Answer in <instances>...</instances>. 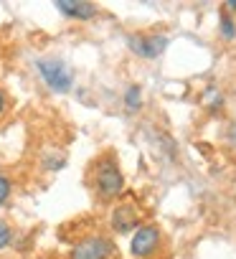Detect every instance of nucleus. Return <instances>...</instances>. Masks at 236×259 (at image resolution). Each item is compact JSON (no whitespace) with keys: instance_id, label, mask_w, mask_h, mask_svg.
I'll return each mask as SVG.
<instances>
[{"instance_id":"15","label":"nucleus","mask_w":236,"mask_h":259,"mask_svg":"<svg viewBox=\"0 0 236 259\" xmlns=\"http://www.w3.org/2000/svg\"><path fill=\"white\" fill-rule=\"evenodd\" d=\"M223 13H236V0H226V3H223Z\"/></svg>"},{"instance_id":"5","label":"nucleus","mask_w":236,"mask_h":259,"mask_svg":"<svg viewBox=\"0 0 236 259\" xmlns=\"http://www.w3.org/2000/svg\"><path fill=\"white\" fill-rule=\"evenodd\" d=\"M170 46V38L165 33H130L127 36V49L145 59V61H153V59H160Z\"/></svg>"},{"instance_id":"9","label":"nucleus","mask_w":236,"mask_h":259,"mask_svg":"<svg viewBox=\"0 0 236 259\" xmlns=\"http://www.w3.org/2000/svg\"><path fill=\"white\" fill-rule=\"evenodd\" d=\"M223 92L218 89V87H206L203 89V107L211 112V114H216V112H221L223 109Z\"/></svg>"},{"instance_id":"10","label":"nucleus","mask_w":236,"mask_h":259,"mask_svg":"<svg viewBox=\"0 0 236 259\" xmlns=\"http://www.w3.org/2000/svg\"><path fill=\"white\" fill-rule=\"evenodd\" d=\"M218 38L223 44L236 41V18L233 16H228V13H221L218 16Z\"/></svg>"},{"instance_id":"12","label":"nucleus","mask_w":236,"mask_h":259,"mask_svg":"<svg viewBox=\"0 0 236 259\" xmlns=\"http://www.w3.org/2000/svg\"><path fill=\"white\" fill-rule=\"evenodd\" d=\"M11 196H13V181H11V176L0 173V208L11 201Z\"/></svg>"},{"instance_id":"6","label":"nucleus","mask_w":236,"mask_h":259,"mask_svg":"<svg viewBox=\"0 0 236 259\" xmlns=\"http://www.w3.org/2000/svg\"><path fill=\"white\" fill-rule=\"evenodd\" d=\"M140 216L143 213H140V208L135 203H130V201L117 203L109 211V229L114 234H132L140 226Z\"/></svg>"},{"instance_id":"8","label":"nucleus","mask_w":236,"mask_h":259,"mask_svg":"<svg viewBox=\"0 0 236 259\" xmlns=\"http://www.w3.org/2000/svg\"><path fill=\"white\" fill-rule=\"evenodd\" d=\"M122 102H125V112H127V114H135V112H140V109H143V87H137V84H130V87L125 89V97H122Z\"/></svg>"},{"instance_id":"13","label":"nucleus","mask_w":236,"mask_h":259,"mask_svg":"<svg viewBox=\"0 0 236 259\" xmlns=\"http://www.w3.org/2000/svg\"><path fill=\"white\" fill-rule=\"evenodd\" d=\"M13 241H16V234H13L11 224H6V221H0V251H3L6 246H11Z\"/></svg>"},{"instance_id":"4","label":"nucleus","mask_w":236,"mask_h":259,"mask_svg":"<svg viewBox=\"0 0 236 259\" xmlns=\"http://www.w3.org/2000/svg\"><path fill=\"white\" fill-rule=\"evenodd\" d=\"M69 259H117V244L107 234H89L71 246Z\"/></svg>"},{"instance_id":"1","label":"nucleus","mask_w":236,"mask_h":259,"mask_svg":"<svg viewBox=\"0 0 236 259\" xmlns=\"http://www.w3.org/2000/svg\"><path fill=\"white\" fill-rule=\"evenodd\" d=\"M89 183L94 191V198L99 203H114L125 193V173L120 168V160H117V153H102L91 168H89Z\"/></svg>"},{"instance_id":"7","label":"nucleus","mask_w":236,"mask_h":259,"mask_svg":"<svg viewBox=\"0 0 236 259\" xmlns=\"http://www.w3.org/2000/svg\"><path fill=\"white\" fill-rule=\"evenodd\" d=\"M56 11L69 21H91L99 13V8L94 3H86V0H59Z\"/></svg>"},{"instance_id":"3","label":"nucleus","mask_w":236,"mask_h":259,"mask_svg":"<svg viewBox=\"0 0 236 259\" xmlns=\"http://www.w3.org/2000/svg\"><path fill=\"white\" fill-rule=\"evenodd\" d=\"M165 251V234L158 224H140L130 234V254L135 259H158Z\"/></svg>"},{"instance_id":"2","label":"nucleus","mask_w":236,"mask_h":259,"mask_svg":"<svg viewBox=\"0 0 236 259\" xmlns=\"http://www.w3.org/2000/svg\"><path fill=\"white\" fill-rule=\"evenodd\" d=\"M36 71H38L41 81L56 94H69L74 89V69L61 56H41V59H36Z\"/></svg>"},{"instance_id":"11","label":"nucleus","mask_w":236,"mask_h":259,"mask_svg":"<svg viewBox=\"0 0 236 259\" xmlns=\"http://www.w3.org/2000/svg\"><path fill=\"white\" fill-rule=\"evenodd\" d=\"M41 163H43V170L56 173V170H61L66 165V155L61 150H51V153H43V160Z\"/></svg>"},{"instance_id":"14","label":"nucleus","mask_w":236,"mask_h":259,"mask_svg":"<svg viewBox=\"0 0 236 259\" xmlns=\"http://www.w3.org/2000/svg\"><path fill=\"white\" fill-rule=\"evenodd\" d=\"M6 109H8V94H6V89H0V117L6 114Z\"/></svg>"}]
</instances>
